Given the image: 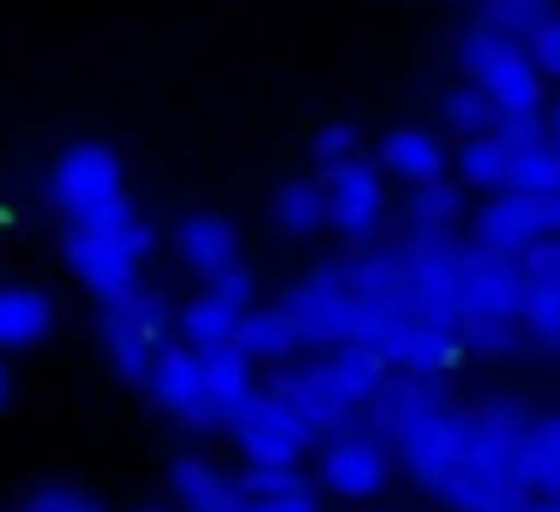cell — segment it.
<instances>
[{
	"label": "cell",
	"mask_w": 560,
	"mask_h": 512,
	"mask_svg": "<svg viewBox=\"0 0 560 512\" xmlns=\"http://www.w3.org/2000/svg\"><path fill=\"white\" fill-rule=\"evenodd\" d=\"M464 416L470 410L452 404L440 392V380H422V374H386V386L368 398L374 434L398 452L410 482L422 494H434L440 507H446V488H452L458 458H464Z\"/></svg>",
	"instance_id": "obj_1"
},
{
	"label": "cell",
	"mask_w": 560,
	"mask_h": 512,
	"mask_svg": "<svg viewBox=\"0 0 560 512\" xmlns=\"http://www.w3.org/2000/svg\"><path fill=\"white\" fill-rule=\"evenodd\" d=\"M524 428H530V416L512 398L476 404L464 416V458L446 488L452 512H518L530 500V482H524Z\"/></svg>",
	"instance_id": "obj_2"
},
{
	"label": "cell",
	"mask_w": 560,
	"mask_h": 512,
	"mask_svg": "<svg viewBox=\"0 0 560 512\" xmlns=\"http://www.w3.org/2000/svg\"><path fill=\"white\" fill-rule=\"evenodd\" d=\"M283 314L295 319V338H302V350H331V344H374L380 331V307H368L362 295L343 283L338 259L319 271H307V278H295L290 290L278 295Z\"/></svg>",
	"instance_id": "obj_3"
},
{
	"label": "cell",
	"mask_w": 560,
	"mask_h": 512,
	"mask_svg": "<svg viewBox=\"0 0 560 512\" xmlns=\"http://www.w3.org/2000/svg\"><path fill=\"white\" fill-rule=\"evenodd\" d=\"M163 338H170V302L151 295L145 283L133 295H121V302L97 307V344L121 380H145V362Z\"/></svg>",
	"instance_id": "obj_4"
},
{
	"label": "cell",
	"mask_w": 560,
	"mask_h": 512,
	"mask_svg": "<svg viewBox=\"0 0 560 512\" xmlns=\"http://www.w3.org/2000/svg\"><path fill=\"white\" fill-rule=\"evenodd\" d=\"M319 199H326V230H338L350 247H368L386 223V175L362 151L350 163L319 170Z\"/></svg>",
	"instance_id": "obj_5"
},
{
	"label": "cell",
	"mask_w": 560,
	"mask_h": 512,
	"mask_svg": "<svg viewBox=\"0 0 560 512\" xmlns=\"http://www.w3.org/2000/svg\"><path fill=\"white\" fill-rule=\"evenodd\" d=\"M151 254V242H127V235H103L85 230V223L67 218L61 230V259L73 266V278L85 283L97 302H121V295L139 290V259Z\"/></svg>",
	"instance_id": "obj_6"
},
{
	"label": "cell",
	"mask_w": 560,
	"mask_h": 512,
	"mask_svg": "<svg viewBox=\"0 0 560 512\" xmlns=\"http://www.w3.org/2000/svg\"><path fill=\"white\" fill-rule=\"evenodd\" d=\"M560 235V194H518V187H500L488 194V206L476 211L470 247L488 254H524V247Z\"/></svg>",
	"instance_id": "obj_7"
},
{
	"label": "cell",
	"mask_w": 560,
	"mask_h": 512,
	"mask_svg": "<svg viewBox=\"0 0 560 512\" xmlns=\"http://www.w3.org/2000/svg\"><path fill=\"white\" fill-rule=\"evenodd\" d=\"M223 428H230L235 452H242L247 464H302L307 446H314V434H307V428L295 422L271 392H259V386L247 392L242 410H235Z\"/></svg>",
	"instance_id": "obj_8"
},
{
	"label": "cell",
	"mask_w": 560,
	"mask_h": 512,
	"mask_svg": "<svg viewBox=\"0 0 560 512\" xmlns=\"http://www.w3.org/2000/svg\"><path fill=\"white\" fill-rule=\"evenodd\" d=\"M374 350L386 356L392 374H422V380H440L464 362L452 326H434V319H422V314H386L374 331Z\"/></svg>",
	"instance_id": "obj_9"
},
{
	"label": "cell",
	"mask_w": 560,
	"mask_h": 512,
	"mask_svg": "<svg viewBox=\"0 0 560 512\" xmlns=\"http://www.w3.org/2000/svg\"><path fill=\"white\" fill-rule=\"evenodd\" d=\"M319 482L338 500H374L380 488L392 482V452H386V440L374 434V422L326 440V452H319Z\"/></svg>",
	"instance_id": "obj_10"
},
{
	"label": "cell",
	"mask_w": 560,
	"mask_h": 512,
	"mask_svg": "<svg viewBox=\"0 0 560 512\" xmlns=\"http://www.w3.org/2000/svg\"><path fill=\"white\" fill-rule=\"evenodd\" d=\"M410 266H416V307L410 314L434 326H458V271H464V242L452 230L410 235Z\"/></svg>",
	"instance_id": "obj_11"
},
{
	"label": "cell",
	"mask_w": 560,
	"mask_h": 512,
	"mask_svg": "<svg viewBox=\"0 0 560 512\" xmlns=\"http://www.w3.org/2000/svg\"><path fill=\"white\" fill-rule=\"evenodd\" d=\"M524 302V266L518 254H488L464 242L458 271V319H518Z\"/></svg>",
	"instance_id": "obj_12"
},
{
	"label": "cell",
	"mask_w": 560,
	"mask_h": 512,
	"mask_svg": "<svg viewBox=\"0 0 560 512\" xmlns=\"http://www.w3.org/2000/svg\"><path fill=\"white\" fill-rule=\"evenodd\" d=\"M115 194H121V158H115L109 146L79 139V146H67L61 158H55L49 199L67 211V218H85L91 206H103V199H115Z\"/></svg>",
	"instance_id": "obj_13"
},
{
	"label": "cell",
	"mask_w": 560,
	"mask_h": 512,
	"mask_svg": "<svg viewBox=\"0 0 560 512\" xmlns=\"http://www.w3.org/2000/svg\"><path fill=\"white\" fill-rule=\"evenodd\" d=\"M139 386H145V392H151V404H158V410H170L175 422L199 428V434L211 428L206 380H199V350H187V344H170V338H163L158 350H151L145 380H139Z\"/></svg>",
	"instance_id": "obj_14"
},
{
	"label": "cell",
	"mask_w": 560,
	"mask_h": 512,
	"mask_svg": "<svg viewBox=\"0 0 560 512\" xmlns=\"http://www.w3.org/2000/svg\"><path fill=\"white\" fill-rule=\"evenodd\" d=\"M338 271L368 307H380V314H410L416 307V266H410V247L404 242H386V247L368 242L362 254L338 259Z\"/></svg>",
	"instance_id": "obj_15"
},
{
	"label": "cell",
	"mask_w": 560,
	"mask_h": 512,
	"mask_svg": "<svg viewBox=\"0 0 560 512\" xmlns=\"http://www.w3.org/2000/svg\"><path fill=\"white\" fill-rule=\"evenodd\" d=\"M266 392H271V398H278L314 440H326L331 422H343V416H350V404H343L338 386L326 380V362H290V356H283L278 374L266 380Z\"/></svg>",
	"instance_id": "obj_16"
},
{
	"label": "cell",
	"mask_w": 560,
	"mask_h": 512,
	"mask_svg": "<svg viewBox=\"0 0 560 512\" xmlns=\"http://www.w3.org/2000/svg\"><path fill=\"white\" fill-rule=\"evenodd\" d=\"M524 302H518V331H530L542 350H560V235L524 247Z\"/></svg>",
	"instance_id": "obj_17"
},
{
	"label": "cell",
	"mask_w": 560,
	"mask_h": 512,
	"mask_svg": "<svg viewBox=\"0 0 560 512\" xmlns=\"http://www.w3.org/2000/svg\"><path fill=\"white\" fill-rule=\"evenodd\" d=\"M175 259H182L194 278H211L218 266L242 259V242H235V223L218 218V211H187L175 223Z\"/></svg>",
	"instance_id": "obj_18"
},
{
	"label": "cell",
	"mask_w": 560,
	"mask_h": 512,
	"mask_svg": "<svg viewBox=\"0 0 560 512\" xmlns=\"http://www.w3.org/2000/svg\"><path fill=\"white\" fill-rule=\"evenodd\" d=\"M199 380H206L211 428H223L235 410H242L247 392H254V362H247L235 344H211V350H199Z\"/></svg>",
	"instance_id": "obj_19"
},
{
	"label": "cell",
	"mask_w": 560,
	"mask_h": 512,
	"mask_svg": "<svg viewBox=\"0 0 560 512\" xmlns=\"http://www.w3.org/2000/svg\"><path fill=\"white\" fill-rule=\"evenodd\" d=\"M170 494L182 512H235L242 507V488H235V470L211 458H175L170 464Z\"/></svg>",
	"instance_id": "obj_20"
},
{
	"label": "cell",
	"mask_w": 560,
	"mask_h": 512,
	"mask_svg": "<svg viewBox=\"0 0 560 512\" xmlns=\"http://www.w3.org/2000/svg\"><path fill=\"white\" fill-rule=\"evenodd\" d=\"M55 326V302L37 283H0V350H31Z\"/></svg>",
	"instance_id": "obj_21"
},
{
	"label": "cell",
	"mask_w": 560,
	"mask_h": 512,
	"mask_svg": "<svg viewBox=\"0 0 560 512\" xmlns=\"http://www.w3.org/2000/svg\"><path fill=\"white\" fill-rule=\"evenodd\" d=\"M319 362H326V380L338 386V398L350 404V410H368V398H374V392L386 386V374H392L386 356H380L374 344H331Z\"/></svg>",
	"instance_id": "obj_22"
},
{
	"label": "cell",
	"mask_w": 560,
	"mask_h": 512,
	"mask_svg": "<svg viewBox=\"0 0 560 512\" xmlns=\"http://www.w3.org/2000/svg\"><path fill=\"white\" fill-rule=\"evenodd\" d=\"M380 175L392 182H440L446 175V146H440L428 127H392L386 146H380Z\"/></svg>",
	"instance_id": "obj_23"
},
{
	"label": "cell",
	"mask_w": 560,
	"mask_h": 512,
	"mask_svg": "<svg viewBox=\"0 0 560 512\" xmlns=\"http://www.w3.org/2000/svg\"><path fill=\"white\" fill-rule=\"evenodd\" d=\"M235 350L247 356V362H283V356L302 350V338H295V319L283 314V302H266V307H242V326H235Z\"/></svg>",
	"instance_id": "obj_24"
},
{
	"label": "cell",
	"mask_w": 560,
	"mask_h": 512,
	"mask_svg": "<svg viewBox=\"0 0 560 512\" xmlns=\"http://www.w3.org/2000/svg\"><path fill=\"white\" fill-rule=\"evenodd\" d=\"M271 223L290 242H307V235L326 230V199H319V175H290V182L271 194Z\"/></svg>",
	"instance_id": "obj_25"
},
{
	"label": "cell",
	"mask_w": 560,
	"mask_h": 512,
	"mask_svg": "<svg viewBox=\"0 0 560 512\" xmlns=\"http://www.w3.org/2000/svg\"><path fill=\"white\" fill-rule=\"evenodd\" d=\"M470 85H482L494 109H542V73L530 67V55H524V49L512 55V61L488 67V73L470 79Z\"/></svg>",
	"instance_id": "obj_26"
},
{
	"label": "cell",
	"mask_w": 560,
	"mask_h": 512,
	"mask_svg": "<svg viewBox=\"0 0 560 512\" xmlns=\"http://www.w3.org/2000/svg\"><path fill=\"white\" fill-rule=\"evenodd\" d=\"M175 326H182V344L187 350H211V344H235V326H242V307L218 302V295H194V302L175 314Z\"/></svg>",
	"instance_id": "obj_27"
},
{
	"label": "cell",
	"mask_w": 560,
	"mask_h": 512,
	"mask_svg": "<svg viewBox=\"0 0 560 512\" xmlns=\"http://www.w3.org/2000/svg\"><path fill=\"white\" fill-rule=\"evenodd\" d=\"M524 482H530V494L560 500V416L524 428Z\"/></svg>",
	"instance_id": "obj_28"
},
{
	"label": "cell",
	"mask_w": 560,
	"mask_h": 512,
	"mask_svg": "<svg viewBox=\"0 0 560 512\" xmlns=\"http://www.w3.org/2000/svg\"><path fill=\"white\" fill-rule=\"evenodd\" d=\"M464 218V194L452 182H416L404 194V223L410 235H428V230H452Z\"/></svg>",
	"instance_id": "obj_29"
},
{
	"label": "cell",
	"mask_w": 560,
	"mask_h": 512,
	"mask_svg": "<svg viewBox=\"0 0 560 512\" xmlns=\"http://www.w3.org/2000/svg\"><path fill=\"white\" fill-rule=\"evenodd\" d=\"M506 187H518V194H560V146H548V133L530 139V146H512Z\"/></svg>",
	"instance_id": "obj_30"
},
{
	"label": "cell",
	"mask_w": 560,
	"mask_h": 512,
	"mask_svg": "<svg viewBox=\"0 0 560 512\" xmlns=\"http://www.w3.org/2000/svg\"><path fill=\"white\" fill-rule=\"evenodd\" d=\"M458 175L470 187H482V194H500L506 187V146L494 133H470L458 146Z\"/></svg>",
	"instance_id": "obj_31"
},
{
	"label": "cell",
	"mask_w": 560,
	"mask_h": 512,
	"mask_svg": "<svg viewBox=\"0 0 560 512\" xmlns=\"http://www.w3.org/2000/svg\"><path fill=\"white\" fill-rule=\"evenodd\" d=\"M452 338H458L464 356L500 362V356H512L524 344V331H518V319H458V326H452Z\"/></svg>",
	"instance_id": "obj_32"
},
{
	"label": "cell",
	"mask_w": 560,
	"mask_h": 512,
	"mask_svg": "<svg viewBox=\"0 0 560 512\" xmlns=\"http://www.w3.org/2000/svg\"><path fill=\"white\" fill-rule=\"evenodd\" d=\"M494 103H488V91L482 85H452V91H440V121L452 127V133H488L494 127Z\"/></svg>",
	"instance_id": "obj_33"
},
{
	"label": "cell",
	"mask_w": 560,
	"mask_h": 512,
	"mask_svg": "<svg viewBox=\"0 0 560 512\" xmlns=\"http://www.w3.org/2000/svg\"><path fill=\"white\" fill-rule=\"evenodd\" d=\"M524 43L518 37H500V31H488V25H470L458 37V73L464 79H482L488 67H500V61H512Z\"/></svg>",
	"instance_id": "obj_34"
},
{
	"label": "cell",
	"mask_w": 560,
	"mask_h": 512,
	"mask_svg": "<svg viewBox=\"0 0 560 512\" xmlns=\"http://www.w3.org/2000/svg\"><path fill=\"white\" fill-rule=\"evenodd\" d=\"M542 19H555V0H482V19L476 25L500 31V37H530Z\"/></svg>",
	"instance_id": "obj_35"
},
{
	"label": "cell",
	"mask_w": 560,
	"mask_h": 512,
	"mask_svg": "<svg viewBox=\"0 0 560 512\" xmlns=\"http://www.w3.org/2000/svg\"><path fill=\"white\" fill-rule=\"evenodd\" d=\"M235 488H242V500L307 494V470H302V464H247V470H235Z\"/></svg>",
	"instance_id": "obj_36"
},
{
	"label": "cell",
	"mask_w": 560,
	"mask_h": 512,
	"mask_svg": "<svg viewBox=\"0 0 560 512\" xmlns=\"http://www.w3.org/2000/svg\"><path fill=\"white\" fill-rule=\"evenodd\" d=\"M25 512H109L97 494H85V488L73 482H43L25 494Z\"/></svg>",
	"instance_id": "obj_37"
},
{
	"label": "cell",
	"mask_w": 560,
	"mask_h": 512,
	"mask_svg": "<svg viewBox=\"0 0 560 512\" xmlns=\"http://www.w3.org/2000/svg\"><path fill=\"white\" fill-rule=\"evenodd\" d=\"M206 290L218 295V302H230V307H254L259 283H254V271H247L242 259H230V266H218V271L206 278Z\"/></svg>",
	"instance_id": "obj_38"
},
{
	"label": "cell",
	"mask_w": 560,
	"mask_h": 512,
	"mask_svg": "<svg viewBox=\"0 0 560 512\" xmlns=\"http://www.w3.org/2000/svg\"><path fill=\"white\" fill-rule=\"evenodd\" d=\"M524 55H530V67H536L542 79H560V13L542 19V25L524 37Z\"/></svg>",
	"instance_id": "obj_39"
},
{
	"label": "cell",
	"mask_w": 560,
	"mask_h": 512,
	"mask_svg": "<svg viewBox=\"0 0 560 512\" xmlns=\"http://www.w3.org/2000/svg\"><path fill=\"white\" fill-rule=\"evenodd\" d=\"M355 127L350 121H331V127H319L314 133V170H331V163H350L355 158Z\"/></svg>",
	"instance_id": "obj_40"
},
{
	"label": "cell",
	"mask_w": 560,
	"mask_h": 512,
	"mask_svg": "<svg viewBox=\"0 0 560 512\" xmlns=\"http://www.w3.org/2000/svg\"><path fill=\"white\" fill-rule=\"evenodd\" d=\"M488 133H494L506 151L512 146H530V139H542V109H500Z\"/></svg>",
	"instance_id": "obj_41"
},
{
	"label": "cell",
	"mask_w": 560,
	"mask_h": 512,
	"mask_svg": "<svg viewBox=\"0 0 560 512\" xmlns=\"http://www.w3.org/2000/svg\"><path fill=\"white\" fill-rule=\"evenodd\" d=\"M235 512H319V500H314V488L307 494H259V500H242Z\"/></svg>",
	"instance_id": "obj_42"
},
{
	"label": "cell",
	"mask_w": 560,
	"mask_h": 512,
	"mask_svg": "<svg viewBox=\"0 0 560 512\" xmlns=\"http://www.w3.org/2000/svg\"><path fill=\"white\" fill-rule=\"evenodd\" d=\"M542 133H548V146H560V97L548 103V115H542Z\"/></svg>",
	"instance_id": "obj_43"
},
{
	"label": "cell",
	"mask_w": 560,
	"mask_h": 512,
	"mask_svg": "<svg viewBox=\"0 0 560 512\" xmlns=\"http://www.w3.org/2000/svg\"><path fill=\"white\" fill-rule=\"evenodd\" d=\"M518 512H560V500H555V494H530Z\"/></svg>",
	"instance_id": "obj_44"
},
{
	"label": "cell",
	"mask_w": 560,
	"mask_h": 512,
	"mask_svg": "<svg viewBox=\"0 0 560 512\" xmlns=\"http://www.w3.org/2000/svg\"><path fill=\"white\" fill-rule=\"evenodd\" d=\"M13 398V374H7V356H0V404Z\"/></svg>",
	"instance_id": "obj_45"
},
{
	"label": "cell",
	"mask_w": 560,
	"mask_h": 512,
	"mask_svg": "<svg viewBox=\"0 0 560 512\" xmlns=\"http://www.w3.org/2000/svg\"><path fill=\"white\" fill-rule=\"evenodd\" d=\"M139 512H170V507H139Z\"/></svg>",
	"instance_id": "obj_46"
}]
</instances>
